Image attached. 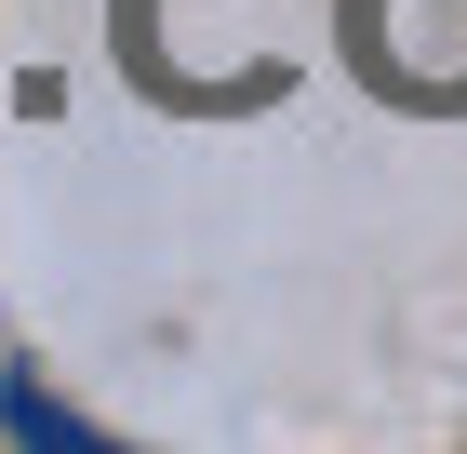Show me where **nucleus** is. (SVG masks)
Wrapping results in <instances>:
<instances>
[{
  "instance_id": "obj_1",
  "label": "nucleus",
  "mask_w": 467,
  "mask_h": 454,
  "mask_svg": "<svg viewBox=\"0 0 467 454\" xmlns=\"http://www.w3.org/2000/svg\"><path fill=\"white\" fill-rule=\"evenodd\" d=\"M360 54L388 68V94L467 107V0H360Z\"/></svg>"
},
{
  "instance_id": "obj_2",
  "label": "nucleus",
  "mask_w": 467,
  "mask_h": 454,
  "mask_svg": "<svg viewBox=\"0 0 467 454\" xmlns=\"http://www.w3.org/2000/svg\"><path fill=\"white\" fill-rule=\"evenodd\" d=\"M0 428H14V441H40V454H94V428H80V415H54L27 375H14V415H0Z\"/></svg>"
}]
</instances>
